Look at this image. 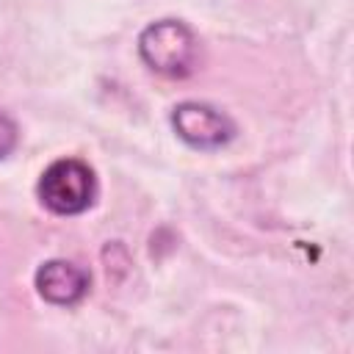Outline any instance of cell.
<instances>
[{
	"label": "cell",
	"mask_w": 354,
	"mask_h": 354,
	"mask_svg": "<svg viewBox=\"0 0 354 354\" xmlns=\"http://www.w3.org/2000/svg\"><path fill=\"white\" fill-rule=\"evenodd\" d=\"M141 61L166 77H188L199 58V41L194 30L180 19H158L138 36Z\"/></svg>",
	"instance_id": "cell-1"
},
{
	"label": "cell",
	"mask_w": 354,
	"mask_h": 354,
	"mask_svg": "<svg viewBox=\"0 0 354 354\" xmlns=\"http://www.w3.org/2000/svg\"><path fill=\"white\" fill-rule=\"evenodd\" d=\"M97 177L88 163L77 158L53 160L39 180V199L55 216H77L94 205Z\"/></svg>",
	"instance_id": "cell-2"
},
{
	"label": "cell",
	"mask_w": 354,
	"mask_h": 354,
	"mask_svg": "<svg viewBox=\"0 0 354 354\" xmlns=\"http://www.w3.org/2000/svg\"><path fill=\"white\" fill-rule=\"evenodd\" d=\"M171 127L194 149H218L235 138V122L207 102H180L171 111Z\"/></svg>",
	"instance_id": "cell-3"
},
{
	"label": "cell",
	"mask_w": 354,
	"mask_h": 354,
	"mask_svg": "<svg viewBox=\"0 0 354 354\" xmlns=\"http://www.w3.org/2000/svg\"><path fill=\"white\" fill-rule=\"evenodd\" d=\"M33 282L44 301L58 307H72L88 293L91 274L72 260H47L36 268Z\"/></svg>",
	"instance_id": "cell-4"
},
{
	"label": "cell",
	"mask_w": 354,
	"mask_h": 354,
	"mask_svg": "<svg viewBox=\"0 0 354 354\" xmlns=\"http://www.w3.org/2000/svg\"><path fill=\"white\" fill-rule=\"evenodd\" d=\"M17 138H19V133H17L14 119L0 111V158H6L17 147Z\"/></svg>",
	"instance_id": "cell-5"
}]
</instances>
